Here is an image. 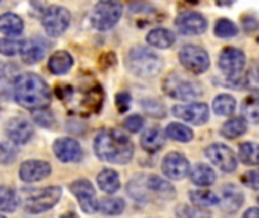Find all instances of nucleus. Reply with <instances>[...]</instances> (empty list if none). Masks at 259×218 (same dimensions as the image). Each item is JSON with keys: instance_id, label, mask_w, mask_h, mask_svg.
<instances>
[{"instance_id": "obj_40", "label": "nucleus", "mask_w": 259, "mask_h": 218, "mask_svg": "<svg viewBox=\"0 0 259 218\" xmlns=\"http://www.w3.org/2000/svg\"><path fill=\"white\" fill-rule=\"evenodd\" d=\"M15 155H17V150L8 144V143H2L0 144V161L3 164H9L15 159Z\"/></svg>"}, {"instance_id": "obj_34", "label": "nucleus", "mask_w": 259, "mask_h": 218, "mask_svg": "<svg viewBox=\"0 0 259 218\" xmlns=\"http://www.w3.org/2000/svg\"><path fill=\"white\" fill-rule=\"evenodd\" d=\"M99 211L105 215H120L124 211V202L121 199H103L99 205Z\"/></svg>"}, {"instance_id": "obj_45", "label": "nucleus", "mask_w": 259, "mask_h": 218, "mask_svg": "<svg viewBox=\"0 0 259 218\" xmlns=\"http://www.w3.org/2000/svg\"><path fill=\"white\" fill-rule=\"evenodd\" d=\"M237 0H215V3L222 8H228V6H232Z\"/></svg>"}, {"instance_id": "obj_39", "label": "nucleus", "mask_w": 259, "mask_h": 218, "mask_svg": "<svg viewBox=\"0 0 259 218\" xmlns=\"http://www.w3.org/2000/svg\"><path fill=\"white\" fill-rule=\"evenodd\" d=\"M143 108L152 117H164L165 115V111H164L162 105L158 103V102H155V100H146V102H143Z\"/></svg>"}, {"instance_id": "obj_7", "label": "nucleus", "mask_w": 259, "mask_h": 218, "mask_svg": "<svg viewBox=\"0 0 259 218\" xmlns=\"http://www.w3.org/2000/svg\"><path fill=\"white\" fill-rule=\"evenodd\" d=\"M70 21H71L70 11L64 6H58V5L49 6L44 11L42 18H41V23H42L46 33L49 36H53V38L61 36L68 29Z\"/></svg>"}, {"instance_id": "obj_33", "label": "nucleus", "mask_w": 259, "mask_h": 218, "mask_svg": "<svg viewBox=\"0 0 259 218\" xmlns=\"http://www.w3.org/2000/svg\"><path fill=\"white\" fill-rule=\"evenodd\" d=\"M214 33L219 38H232V36H237L238 27L229 18H220L214 26Z\"/></svg>"}, {"instance_id": "obj_23", "label": "nucleus", "mask_w": 259, "mask_h": 218, "mask_svg": "<svg viewBox=\"0 0 259 218\" xmlns=\"http://www.w3.org/2000/svg\"><path fill=\"white\" fill-rule=\"evenodd\" d=\"M164 143H165V135L159 127H150L141 137V146L149 153L159 152L164 147Z\"/></svg>"}, {"instance_id": "obj_6", "label": "nucleus", "mask_w": 259, "mask_h": 218, "mask_svg": "<svg viewBox=\"0 0 259 218\" xmlns=\"http://www.w3.org/2000/svg\"><path fill=\"white\" fill-rule=\"evenodd\" d=\"M123 15V5L120 0H100L91 12V24L97 30H109Z\"/></svg>"}, {"instance_id": "obj_37", "label": "nucleus", "mask_w": 259, "mask_h": 218, "mask_svg": "<svg viewBox=\"0 0 259 218\" xmlns=\"http://www.w3.org/2000/svg\"><path fill=\"white\" fill-rule=\"evenodd\" d=\"M33 120L36 121V124H39V126H42V127H53V124H55V118H53L52 112L47 111L46 108L35 109V112H33Z\"/></svg>"}, {"instance_id": "obj_24", "label": "nucleus", "mask_w": 259, "mask_h": 218, "mask_svg": "<svg viewBox=\"0 0 259 218\" xmlns=\"http://www.w3.org/2000/svg\"><path fill=\"white\" fill-rule=\"evenodd\" d=\"M24 23L20 15L14 12H6L0 15V32L8 36H18L23 33Z\"/></svg>"}, {"instance_id": "obj_26", "label": "nucleus", "mask_w": 259, "mask_h": 218, "mask_svg": "<svg viewBox=\"0 0 259 218\" xmlns=\"http://www.w3.org/2000/svg\"><path fill=\"white\" fill-rule=\"evenodd\" d=\"M97 184H99L100 190L105 191L106 194H114L120 188V176L117 171H114L111 168H103L97 175Z\"/></svg>"}, {"instance_id": "obj_1", "label": "nucleus", "mask_w": 259, "mask_h": 218, "mask_svg": "<svg viewBox=\"0 0 259 218\" xmlns=\"http://www.w3.org/2000/svg\"><path fill=\"white\" fill-rule=\"evenodd\" d=\"M94 152L97 158L111 164H127L134 158V143L117 129H103L94 140Z\"/></svg>"}, {"instance_id": "obj_4", "label": "nucleus", "mask_w": 259, "mask_h": 218, "mask_svg": "<svg viewBox=\"0 0 259 218\" xmlns=\"http://www.w3.org/2000/svg\"><path fill=\"white\" fill-rule=\"evenodd\" d=\"M126 65L129 71L140 77H153L161 73L164 62L162 59L152 50L146 47H134L127 53Z\"/></svg>"}, {"instance_id": "obj_3", "label": "nucleus", "mask_w": 259, "mask_h": 218, "mask_svg": "<svg viewBox=\"0 0 259 218\" xmlns=\"http://www.w3.org/2000/svg\"><path fill=\"white\" fill-rule=\"evenodd\" d=\"M127 193L138 202L171 200L176 196L175 187L159 176H137L127 185Z\"/></svg>"}, {"instance_id": "obj_30", "label": "nucleus", "mask_w": 259, "mask_h": 218, "mask_svg": "<svg viewBox=\"0 0 259 218\" xmlns=\"http://www.w3.org/2000/svg\"><path fill=\"white\" fill-rule=\"evenodd\" d=\"M190 200L194 206L197 208H209V206H215L220 203L219 197L211 193V191H203V190H194L190 193Z\"/></svg>"}, {"instance_id": "obj_15", "label": "nucleus", "mask_w": 259, "mask_h": 218, "mask_svg": "<svg viewBox=\"0 0 259 218\" xmlns=\"http://www.w3.org/2000/svg\"><path fill=\"white\" fill-rule=\"evenodd\" d=\"M162 171L168 179L181 181L190 173V162L182 153L171 152L162 161Z\"/></svg>"}, {"instance_id": "obj_9", "label": "nucleus", "mask_w": 259, "mask_h": 218, "mask_svg": "<svg viewBox=\"0 0 259 218\" xmlns=\"http://www.w3.org/2000/svg\"><path fill=\"white\" fill-rule=\"evenodd\" d=\"M62 190L59 187H49L39 190L27 197L24 203V211L27 214H41L52 209L61 199Z\"/></svg>"}, {"instance_id": "obj_14", "label": "nucleus", "mask_w": 259, "mask_h": 218, "mask_svg": "<svg viewBox=\"0 0 259 218\" xmlns=\"http://www.w3.org/2000/svg\"><path fill=\"white\" fill-rule=\"evenodd\" d=\"M175 24L184 35H200L208 29L206 18L199 12H182L176 17Z\"/></svg>"}, {"instance_id": "obj_21", "label": "nucleus", "mask_w": 259, "mask_h": 218, "mask_svg": "<svg viewBox=\"0 0 259 218\" xmlns=\"http://www.w3.org/2000/svg\"><path fill=\"white\" fill-rule=\"evenodd\" d=\"M243 202H244V196L240 188H237L235 185H228L223 188L222 208L226 212H229V214L237 212L243 206Z\"/></svg>"}, {"instance_id": "obj_20", "label": "nucleus", "mask_w": 259, "mask_h": 218, "mask_svg": "<svg viewBox=\"0 0 259 218\" xmlns=\"http://www.w3.org/2000/svg\"><path fill=\"white\" fill-rule=\"evenodd\" d=\"M73 56L65 50H58L52 53L47 61V68L52 74H65L73 67Z\"/></svg>"}, {"instance_id": "obj_19", "label": "nucleus", "mask_w": 259, "mask_h": 218, "mask_svg": "<svg viewBox=\"0 0 259 218\" xmlns=\"http://www.w3.org/2000/svg\"><path fill=\"white\" fill-rule=\"evenodd\" d=\"M20 55H21L23 62H26V64H36L46 55V42L42 39H39V38L26 39L24 42H21Z\"/></svg>"}, {"instance_id": "obj_12", "label": "nucleus", "mask_w": 259, "mask_h": 218, "mask_svg": "<svg viewBox=\"0 0 259 218\" xmlns=\"http://www.w3.org/2000/svg\"><path fill=\"white\" fill-rule=\"evenodd\" d=\"M70 191L76 196L83 212L94 214L99 211V203L96 200V190L90 181H87V179L74 181L70 185Z\"/></svg>"}, {"instance_id": "obj_8", "label": "nucleus", "mask_w": 259, "mask_h": 218, "mask_svg": "<svg viewBox=\"0 0 259 218\" xmlns=\"http://www.w3.org/2000/svg\"><path fill=\"white\" fill-rule=\"evenodd\" d=\"M179 61L182 67L193 74H203L209 68V64H211L208 52L194 44H188L181 49Z\"/></svg>"}, {"instance_id": "obj_42", "label": "nucleus", "mask_w": 259, "mask_h": 218, "mask_svg": "<svg viewBox=\"0 0 259 218\" xmlns=\"http://www.w3.org/2000/svg\"><path fill=\"white\" fill-rule=\"evenodd\" d=\"M243 181L247 187L253 188V190H259V170H253L249 171L243 176Z\"/></svg>"}, {"instance_id": "obj_11", "label": "nucleus", "mask_w": 259, "mask_h": 218, "mask_svg": "<svg viewBox=\"0 0 259 218\" xmlns=\"http://www.w3.org/2000/svg\"><path fill=\"white\" fill-rule=\"evenodd\" d=\"M219 67L226 76L237 77L246 67L244 52L237 47H226L219 56Z\"/></svg>"}, {"instance_id": "obj_48", "label": "nucleus", "mask_w": 259, "mask_h": 218, "mask_svg": "<svg viewBox=\"0 0 259 218\" xmlns=\"http://www.w3.org/2000/svg\"><path fill=\"white\" fill-rule=\"evenodd\" d=\"M0 218H5V217H3V215H0Z\"/></svg>"}, {"instance_id": "obj_28", "label": "nucleus", "mask_w": 259, "mask_h": 218, "mask_svg": "<svg viewBox=\"0 0 259 218\" xmlns=\"http://www.w3.org/2000/svg\"><path fill=\"white\" fill-rule=\"evenodd\" d=\"M246 130H247V121H246L244 117L231 118L229 121H226L222 126V135L229 138V140H234V138H238V137L244 135Z\"/></svg>"}, {"instance_id": "obj_47", "label": "nucleus", "mask_w": 259, "mask_h": 218, "mask_svg": "<svg viewBox=\"0 0 259 218\" xmlns=\"http://www.w3.org/2000/svg\"><path fill=\"white\" fill-rule=\"evenodd\" d=\"M3 73H5V71H3V64L0 62V77L3 76Z\"/></svg>"}, {"instance_id": "obj_50", "label": "nucleus", "mask_w": 259, "mask_h": 218, "mask_svg": "<svg viewBox=\"0 0 259 218\" xmlns=\"http://www.w3.org/2000/svg\"><path fill=\"white\" fill-rule=\"evenodd\" d=\"M0 2H2V0H0Z\"/></svg>"}, {"instance_id": "obj_43", "label": "nucleus", "mask_w": 259, "mask_h": 218, "mask_svg": "<svg viewBox=\"0 0 259 218\" xmlns=\"http://www.w3.org/2000/svg\"><path fill=\"white\" fill-rule=\"evenodd\" d=\"M247 86L253 88V90H259V65L255 68H252L247 74Z\"/></svg>"}, {"instance_id": "obj_25", "label": "nucleus", "mask_w": 259, "mask_h": 218, "mask_svg": "<svg viewBox=\"0 0 259 218\" xmlns=\"http://www.w3.org/2000/svg\"><path fill=\"white\" fill-rule=\"evenodd\" d=\"M190 178H191V182L199 185V187H209L217 179L215 171L209 165H206V164L194 165V168L190 171Z\"/></svg>"}, {"instance_id": "obj_5", "label": "nucleus", "mask_w": 259, "mask_h": 218, "mask_svg": "<svg viewBox=\"0 0 259 218\" xmlns=\"http://www.w3.org/2000/svg\"><path fill=\"white\" fill-rule=\"evenodd\" d=\"M162 90L164 93L171 97V99H178V100H194L197 97H200L202 86L199 82L181 74V73H171L164 79L162 83Z\"/></svg>"}, {"instance_id": "obj_18", "label": "nucleus", "mask_w": 259, "mask_h": 218, "mask_svg": "<svg viewBox=\"0 0 259 218\" xmlns=\"http://www.w3.org/2000/svg\"><path fill=\"white\" fill-rule=\"evenodd\" d=\"M50 175V165L46 161H26L20 167V178L24 182H38Z\"/></svg>"}, {"instance_id": "obj_44", "label": "nucleus", "mask_w": 259, "mask_h": 218, "mask_svg": "<svg viewBox=\"0 0 259 218\" xmlns=\"http://www.w3.org/2000/svg\"><path fill=\"white\" fill-rule=\"evenodd\" d=\"M243 218H259V209L258 208H250L249 211L244 212Z\"/></svg>"}, {"instance_id": "obj_35", "label": "nucleus", "mask_w": 259, "mask_h": 218, "mask_svg": "<svg viewBox=\"0 0 259 218\" xmlns=\"http://www.w3.org/2000/svg\"><path fill=\"white\" fill-rule=\"evenodd\" d=\"M243 115L246 120L259 124V97L253 96L244 100L243 103Z\"/></svg>"}, {"instance_id": "obj_38", "label": "nucleus", "mask_w": 259, "mask_h": 218, "mask_svg": "<svg viewBox=\"0 0 259 218\" xmlns=\"http://www.w3.org/2000/svg\"><path fill=\"white\" fill-rule=\"evenodd\" d=\"M143 126H144V120H143L141 115H137L135 114V115H131V117H127L124 120V129L129 130L131 134L140 132L143 129Z\"/></svg>"}, {"instance_id": "obj_29", "label": "nucleus", "mask_w": 259, "mask_h": 218, "mask_svg": "<svg viewBox=\"0 0 259 218\" xmlns=\"http://www.w3.org/2000/svg\"><path fill=\"white\" fill-rule=\"evenodd\" d=\"M165 137L173 140V141H181V143H188L193 140L194 134L193 130L181 123H170L165 129Z\"/></svg>"}, {"instance_id": "obj_27", "label": "nucleus", "mask_w": 259, "mask_h": 218, "mask_svg": "<svg viewBox=\"0 0 259 218\" xmlns=\"http://www.w3.org/2000/svg\"><path fill=\"white\" fill-rule=\"evenodd\" d=\"M212 111L220 117H231L237 111V100L231 94H220L212 102Z\"/></svg>"}, {"instance_id": "obj_41", "label": "nucleus", "mask_w": 259, "mask_h": 218, "mask_svg": "<svg viewBox=\"0 0 259 218\" xmlns=\"http://www.w3.org/2000/svg\"><path fill=\"white\" fill-rule=\"evenodd\" d=\"M115 103L120 112H126L131 106V96L127 93H118L115 97Z\"/></svg>"}, {"instance_id": "obj_36", "label": "nucleus", "mask_w": 259, "mask_h": 218, "mask_svg": "<svg viewBox=\"0 0 259 218\" xmlns=\"http://www.w3.org/2000/svg\"><path fill=\"white\" fill-rule=\"evenodd\" d=\"M21 42L17 39H9V38H2L0 39V53L5 56H14L20 53Z\"/></svg>"}, {"instance_id": "obj_10", "label": "nucleus", "mask_w": 259, "mask_h": 218, "mask_svg": "<svg viewBox=\"0 0 259 218\" xmlns=\"http://www.w3.org/2000/svg\"><path fill=\"white\" fill-rule=\"evenodd\" d=\"M206 158L223 173H232L237 170L238 161H237V155L234 153V150L225 144L215 143L211 144L206 150Z\"/></svg>"}, {"instance_id": "obj_2", "label": "nucleus", "mask_w": 259, "mask_h": 218, "mask_svg": "<svg viewBox=\"0 0 259 218\" xmlns=\"http://www.w3.org/2000/svg\"><path fill=\"white\" fill-rule=\"evenodd\" d=\"M14 97L20 106L35 111L50 103V90L41 76L24 73L14 82Z\"/></svg>"}, {"instance_id": "obj_32", "label": "nucleus", "mask_w": 259, "mask_h": 218, "mask_svg": "<svg viewBox=\"0 0 259 218\" xmlns=\"http://www.w3.org/2000/svg\"><path fill=\"white\" fill-rule=\"evenodd\" d=\"M18 206L17 194L12 188L0 185V211L3 212H14Z\"/></svg>"}, {"instance_id": "obj_16", "label": "nucleus", "mask_w": 259, "mask_h": 218, "mask_svg": "<svg viewBox=\"0 0 259 218\" xmlns=\"http://www.w3.org/2000/svg\"><path fill=\"white\" fill-rule=\"evenodd\" d=\"M53 152L61 162H77L82 158L80 144L70 137L58 138L53 143Z\"/></svg>"}, {"instance_id": "obj_31", "label": "nucleus", "mask_w": 259, "mask_h": 218, "mask_svg": "<svg viewBox=\"0 0 259 218\" xmlns=\"http://www.w3.org/2000/svg\"><path fill=\"white\" fill-rule=\"evenodd\" d=\"M238 156L246 165H259V144L253 141L243 143L240 146Z\"/></svg>"}, {"instance_id": "obj_17", "label": "nucleus", "mask_w": 259, "mask_h": 218, "mask_svg": "<svg viewBox=\"0 0 259 218\" xmlns=\"http://www.w3.org/2000/svg\"><path fill=\"white\" fill-rule=\"evenodd\" d=\"M5 132L8 138L15 144H24L27 143L33 135V127L29 121L24 118H11L5 124Z\"/></svg>"}, {"instance_id": "obj_49", "label": "nucleus", "mask_w": 259, "mask_h": 218, "mask_svg": "<svg viewBox=\"0 0 259 218\" xmlns=\"http://www.w3.org/2000/svg\"><path fill=\"white\" fill-rule=\"evenodd\" d=\"M258 202H259V197H258Z\"/></svg>"}, {"instance_id": "obj_22", "label": "nucleus", "mask_w": 259, "mask_h": 218, "mask_svg": "<svg viewBox=\"0 0 259 218\" xmlns=\"http://www.w3.org/2000/svg\"><path fill=\"white\" fill-rule=\"evenodd\" d=\"M147 42L149 46L155 47V49H168L175 44L176 41V36L171 30L168 29H164V27H156V29H152L149 33H147Z\"/></svg>"}, {"instance_id": "obj_13", "label": "nucleus", "mask_w": 259, "mask_h": 218, "mask_svg": "<svg viewBox=\"0 0 259 218\" xmlns=\"http://www.w3.org/2000/svg\"><path fill=\"white\" fill-rule=\"evenodd\" d=\"M173 115L194 126H202L209 120V108L205 103L176 105L173 108Z\"/></svg>"}, {"instance_id": "obj_46", "label": "nucleus", "mask_w": 259, "mask_h": 218, "mask_svg": "<svg viewBox=\"0 0 259 218\" xmlns=\"http://www.w3.org/2000/svg\"><path fill=\"white\" fill-rule=\"evenodd\" d=\"M61 218H79L74 212H65L64 215H61Z\"/></svg>"}]
</instances>
